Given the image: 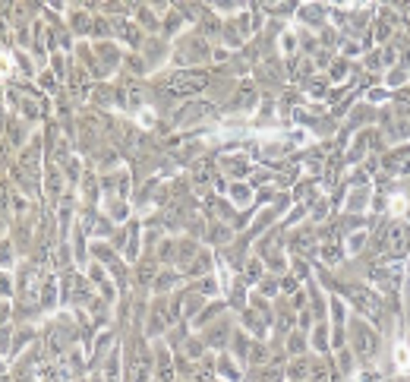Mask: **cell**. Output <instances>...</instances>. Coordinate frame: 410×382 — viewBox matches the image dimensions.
Listing matches in <instances>:
<instances>
[{
	"label": "cell",
	"instance_id": "6da1fadb",
	"mask_svg": "<svg viewBox=\"0 0 410 382\" xmlns=\"http://www.w3.org/2000/svg\"><path fill=\"white\" fill-rule=\"evenodd\" d=\"M350 341H354V351L360 357H372L375 354V347H379V338H375V332L366 326V322H354V329H350Z\"/></svg>",
	"mask_w": 410,
	"mask_h": 382
},
{
	"label": "cell",
	"instance_id": "7a4b0ae2",
	"mask_svg": "<svg viewBox=\"0 0 410 382\" xmlns=\"http://www.w3.org/2000/svg\"><path fill=\"white\" fill-rule=\"evenodd\" d=\"M202 85H205V73H177V76H170L167 89L174 95H193Z\"/></svg>",
	"mask_w": 410,
	"mask_h": 382
},
{
	"label": "cell",
	"instance_id": "3957f363",
	"mask_svg": "<svg viewBox=\"0 0 410 382\" xmlns=\"http://www.w3.org/2000/svg\"><path fill=\"white\" fill-rule=\"evenodd\" d=\"M385 253L388 256H404L407 253V228L404 225H391L385 234Z\"/></svg>",
	"mask_w": 410,
	"mask_h": 382
},
{
	"label": "cell",
	"instance_id": "277c9868",
	"mask_svg": "<svg viewBox=\"0 0 410 382\" xmlns=\"http://www.w3.org/2000/svg\"><path fill=\"white\" fill-rule=\"evenodd\" d=\"M350 297H354V303L360 306L366 316H372V319L379 316V310H382V306H379V297H375V294L363 291V288H350Z\"/></svg>",
	"mask_w": 410,
	"mask_h": 382
},
{
	"label": "cell",
	"instance_id": "5b68a950",
	"mask_svg": "<svg viewBox=\"0 0 410 382\" xmlns=\"http://www.w3.org/2000/svg\"><path fill=\"white\" fill-rule=\"evenodd\" d=\"M60 189H63V177H60L57 171H51V174H48V193H51V196H57Z\"/></svg>",
	"mask_w": 410,
	"mask_h": 382
},
{
	"label": "cell",
	"instance_id": "8992f818",
	"mask_svg": "<svg viewBox=\"0 0 410 382\" xmlns=\"http://www.w3.org/2000/svg\"><path fill=\"white\" fill-rule=\"evenodd\" d=\"M259 379H262V382H278V379H281V363H275V366H268V370H262Z\"/></svg>",
	"mask_w": 410,
	"mask_h": 382
},
{
	"label": "cell",
	"instance_id": "52a82bcc",
	"mask_svg": "<svg viewBox=\"0 0 410 382\" xmlns=\"http://www.w3.org/2000/svg\"><path fill=\"white\" fill-rule=\"evenodd\" d=\"M98 54H101V63H117V48H111V45H101L98 48Z\"/></svg>",
	"mask_w": 410,
	"mask_h": 382
},
{
	"label": "cell",
	"instance_id": "ba28073f",
	"mask_svg": "<svg viewBox=\"0 0 410 382\" xmlns=\"http://www.w3.org/2000/svg\"><path fill=\"white\" fill-rule=\"evenodd\" d=\"M224 338H227V326H224V322L209 332V341H215V344H224Z\"/></svg>",
	"mask_w": 410,
	"mask_h": 382
},
{
	"label": "cell",
	"instance_id": "9c48e42d",
	"mask_svg": "<svg viewBox=\"0 0 410 382\" xmlns=\"http://www.w3.org/2000/svg\"><path fill=\"white\" fill-rule=\"evenodd\" d=\"M310 376H313V382H328V373H325V366H322L319 360L313 363V370H310Z\"/></svg>",
	"mask_w": 410,
	"mask_h": 382
},
{
	"label": "cell",
	"instance_id": "30bf717a",
	"mask_svg": "<svg viewBox=\"0 0 410 382\" xmlns=\"http://www.w3.org/2000/svg\"><path fill=\"white\" fill-rule=\"evenodd\" d=\"M306 376V363L300 360V363H294V366H290V379H303Z\"/></svg>",
	"mask_w": 410,
	"mask_h": 382
},
{
	"label": "cell",
	"instance_id": "8fae6325",
	"mask_svg": "<svg viewBox=\"0 0 410 382\" xmlns=\"http://www.w3.org/2000/svg\"><path fill=\"white\" fill-rule=\"evenodd\" d=\"M246 196H250V189H246V186H233V199H246Z\"/></svg>",
	"mask_w": 410,
	"mask_h": 382
},
{
	"label": "cell",
	"instance_id": "7c38bea8",
	"mask_svg": "<svg viewBox=\"0 0 410 382\" xmlns=\"http://www.w3.org/2000/svg\"><path fill=\"white\" fill-rule=\"evenodd\" d=\"M357 382H375V373H363V376H357Z\"/></svg>",
	"mask_w": 410,
	"mask_h": 382
},
{
	"label": "cell",
	"instance_id": "4fadbf2b",
	"mask_svg": "<svg viewBox=\"0 0 410 382\" xmlns=\"http://www.w3.org/2000/svg\"><path fill=\"white\" fill-rule=\"evenodd\" d=\"M407 300H410V288H407Z\"/></svg>",
	"mask_w": 410,
	"mask_h": 382
}]
</instances>
